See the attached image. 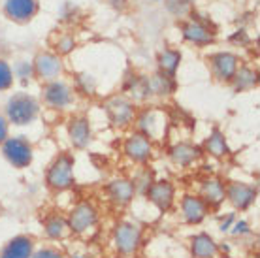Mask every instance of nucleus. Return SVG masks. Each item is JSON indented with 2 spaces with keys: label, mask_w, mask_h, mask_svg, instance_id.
Masks as SVG:
<instances>
[{
  "label": "nucleus",
  "mask_w": 260,
  "mask_h": 258,
  "mask_svg": "<svg viewBox=\"0 0 260 258\" xmlns=\"http://www.w3.org/2000/svg\"><path fill=\"white\" fill-rule=\"evenodd\" d=\"M136 132L149 138L151 142L164 140V136L168 134L170 128V115L162 108H143L142 111L136 113Z\"/></svg>",
  "instance_id": "f257e3e1"
},
{
  "label": "nucleus",
  "mask_w": 260,
  "mask_h": 258,
  "mask_svg": "<svg viewBox=\"0 0 260 258\" xmlns=\"http://www.w3.org/2000/svg\"><path fill=\"white\" fill-rule=\"evenodd\" d=\"M40 113L38 100L26 92H17L13 94L6 104V119L8 123L15 124V126H25L36 121Z\"/></svg>",
  "instance_id": "f03ea898"
},
{
  "label": "nucleus",
  "mask_w": 260,
  "mask_h": 258,
  "mask_svg": "<svg viewBox=\"0 0 260 258\" xmlns=\"http://www.w3.org/2000/svg\"><path fill=\"white\" fill-rule=\"evenodd\" d=\"M104 111L108 113L110 123L115 128H128L136 119V104L132 102L126 94H113L104 102Z\"/></svg>",
  "instance_id": "7ed1b4c3"
},
{
  "label": "nucleus",
  "mask_w": 260,
  "mask_h": 258,
  "mask_svg": "<svg viewBox=\"0 0 260 258\" xmlns=\"http://www.w3.org/2000/svg\"><path fill=\"white\" fill-rule=\"evenodd\" d=\"M142 238L143 232L140 224L130 222V220L119 222L113 228V234H111V241H113L115 251L123 256H132L134 252H138V249L142 245Z\"/></svg>",
  "instance_id": "20e7f679"
},
{
  "label": "nucleus",
  "mask_w": 260,
  "mask_h": 258,
  "mask_svg": "<svg viewBox=\"0 0 260 258\" xmlns=\"http://www.w3.org/2000/svg\"><path fill=\"white\" fill-rule=\"evenodd\" d=\"M74 166H76V160L68 153H62V155L57 156L47 168V187H51L53 190H59V192L74 187Z\"/></svg>",
  "instance_id": "39448f33"
},
{
  "label": "nucleus",
  "mask_w": 260,
  "mask_h": 258,
  "mask_svg": "<svg viewBox=\"0 0 260 258\" xmlns=\"http://www.w3.org/2000/svg\"><path fill=\"white\" fill-rule=\"evenodd\" d=\"M68 226H70V232L78 234V236H85V234L92 232L98 226L96 206L89 200L78 202L72 207L70 217H68Z\"/></svg>",
  "instance_id": "423d86ee"
},
{
  "label": "nucleus",
  "mask_w": 260,
  "mask_h": 258,
  "mask_svg": "<svg viewBox=\"0 0 260 258\" xmlns=\"http://www.w3.org/2000/svg\"><path fill=\"white\" fill-rule=\"evenodd\" d=\"M2 155L6 156V160L12 164L13 168H28L34 158V151L30 142L23 136H13L8 138L2 143Z\"/></svg>",
  "instance_id": "0eeeda50"
},
{
  "label": "nucleus",
  "mask_w": 260,
  "mask_h": 258,
  "mask_svg": "<svg viewBox=\"0 0 260 258\" xmlns=\"http://www.w3.org/2000/svg\"><path fill=\"white\" fill-rule=\"evenodd\" d=\"M179 30H181L183 40L196 45V47H208V45L215 44V40H217L213 28L206 21L196 19L194 15H190L189 19L183 21L179 25Z\"/></svg>",
  "instance_id": "6e6552de"
},
{
  "label": "nucleus",
  "mask_w": 260,
  "mask_h": 258,
  "mask_svg": "<svg viewBox=\"0 0 260 258\" xmlns=\"http://www.w3.org/2000/svg\"><path fill=\"white\" fill-rule=\"evenodd\" d=\"M211 74L217 81L230 83L234 79V74L240 68V57L232 51H217L208 57Z\"/></svg>",
  "instance_id": "1a4fd4ad"
},
{
  "label": "nucleus",
  "mask_w": 260,
  "mask_h": 258,
  "mask_svg": "<svg viewBox=\"0 0 260 258\" xmlns=\"http://www.w3.org/2000/svg\"><path fill=\"white\" fill-rule=\"evenodd\" d=\"M42 96L44 102L57 111L66 110L72 102H74V90L68 83L62 79H55V81H47L42 89Z\"/></svg>",
  "instance_id": "9d476101"
},
{
  "label": "nucleus",
  "mask_w": 260,
  "mask_h": 258,
  "mask_svg": "<svg viewBox=\"0 0 260 258\" xmlns=\"http://www.w3.org/2000/svg\"><path fill=\"white\" fill-rule=\"evenodd\" d=\"M123 153L134 164H147L153 156V142L140 132H132L124 140Z\"/></svg>",
  "instance_id": "9b49d317"
},
{
  "label": "nucleus",
  "mask_w": 260,
  "mask_h": 258,
  "mask_svg": "<svg viewBox=\"0 0 260 258\" xmlns=\"http://www.w3.org/2000/svg\"><path fill=\"white\" fill-rule=\"evenodd\" d=\"M34 76H38L42 81H55L59 79V76L62 74L64 66H62V58L57 53L42 51L38 53L32 60Z\"/></svg>",
  "instance_id": "f8f14e48"
},
{
  "label": "nucleus",
  "mask_w": 260,
  "mask_h": 258,
  "mask_svg": "<svg viewBox=\"0 0 260 258\" xmlns=\"http://www.w3.org/2000/svg\"><path fill=\"white\" fill-rule=\"evenodd\" d=\"M145 196H147V200H149L158 211H168L170 207H172V204H174V198H176V187H174V183L168 179L153 181L151 187L147 188Z\"/></svg>",
  "instance_id": "ddd939ff"
},
{
  "label": "nucleus",
  "mask_w": 260,
  "mask_h": 258,
  "mask_svg": "<svg viewBox=\"0 0 260 258\" xmlns=\"http://www.w3.org/2000/svg\"><path fill=\"white\" fill-rule=\"evenodd\" d=\"M4 15L15 23H28L40 12L38 0H4Z\"/></svg>",
  "instance_id": "4468645a"
},
{
  "label": "nucleus",
  "mask_w": 260,
  "mask_h": 258,
  "mask_svg": "<svg viewBox=\"0 0 260 258\" xmlns=\"http://www.w3.org/2000/svg\"><path fill=\"white\" fill-rule=\"evenodd\" d=\"M168 156L177 168H190L202 158V149L190 142H177L170 147Z\"/></svg>",
  "instance_id": "2eb2a0df"
},
{
  "label": "nucleus",
  "mask_w": 260,
  "mask_h": 258,
  "mask_svg": "<svg viewBox=\"0 0 260 258\" xmlns=\"http://www.w3.org/2000/svg\"><path fill=\"white\" fill-rule=\"evenodd\" d=\"M106 192H108L110 200L113 202L115 206L124 207L134 200V196H136V188H134V185H132V181L130 179L115 177V179H111L110 183H108Z\"/></svg>",
  "instance_id": "dca6fc26"
},
{
  "label": "nucleus",
  "mask_w": 260,
  "mask_h": 258,
  "mask_svg": "<svg viewBox=\"0 0 260 258\" xmlns=\"http://www.w3.org/2000/svg\"><path fill=\"white\" fill-rule=\"evenodd\" d=\"M68 138H70V143L76 149L89 147V143L92 142L91 121L87 117H74V119H70V123H68Z\"/></svg>",
  "instance_id": "f3484780"
},
{
  "label": "nucleus",
  "mask_w": 260,
  "mask_h": 258,
  "mask_svg": "<svg viewBox=\"0 0 260 258\" xmlns=\"http://www.w3.org/2000/svg\"><path fill=\"white\" fill-rule=\"evenodd\" d=\"M226 198L232 202L236 209H247L253 206L254 198H256V188L247 185V183H240V181H232L226 187Z\"/></svg>",
  "instance_id": "a211bd4d"
},
{
  "label": "nucleus",
  "mask_w": 260,
  "mask_h": 258,
  "mask_svg": "<svg viewBox=\"0 0 260 258\" xmlns=\"http://www.w3.org/2000/svg\"><path fill=\"white\" fill-rule=\"evenodd\" d=\"M208 215V204L198 194H187L181 200V217L189 224H198Z\"/></svg>",
  "instance_id": "6ab92c4d"
},
{
  "label": "nucleus",
  "mask_w": 260,
  "mask_h": 258,
  "mask_svg": "<svg viewBox=\"0 0 260 258\" xmlns=\"http://www.w3.org/2000/svg\"><path fill=\"white\" fill-rule=\"evenodd\" d=\"M198 196L208 204V207H217L226 198V187L219 177H204L200 181V194Z\"/></svg>",
  "instance_id": "aec40b11"
},
{
  "label": "nucleus",
  "mask_w": 260,
  "mask_h": 258,
  "mask_svg": "<svg viewBox=\"0 0 260 258\" xmlns=\"http://www.w3.org/2000/svg\"><path fill=\"white\" fill-rule=\"evenodd\" d=\"M145 87H147V94L151 96H170L176 92V78H168L164 74H153L145 78Z\"/></svg>",
  "instance_id": "412c9836"
},
{
  "label": "nucleus",
  "mask_w": 260,
  "mask_h": 258,
  "mask_svg": "<svg viewBox=\"0 0 260 258\" xmlns=\"http://www.w3.org/2000/svg\"><path fill=\"white\" fill-rule=\"evenodd\" d=\"M32 239L26 238V236H17V238L10 239L2 252L0 258H30L32 256Z\"/></svg>",
  "instance_id": "4be33fe9"
},
{
  "label": "nucleus",
  "mask_w": 260,
  "mask_h": 258,
  "mask_svg": "<svg viewBox=\"0 0 260 258\" xmlns=\"http://www.w3.org/2000/svg\"><path fill=\"white\" fill-rule=\"evenodd\" d=\"M156 64L158 72L168 76V78H176L177 70L181 66V51L179 49H172V47H164L162 51L156 57Z\"/></svg>",
  "instance_id": "5701e85b"
},
{
  "label": "nucleus",
  "mask_w": 260,
  "mask_h": 258,
  "mask_svg": "<svg viewBox=\"0 0 260 258\" xmlns=\"http://www.w3.org/2000/svg\"><path fill=\"white\" fill-rule=\"evenodd\" d=\"M204 151H206L209 156H215V158H224V156L230 153L224 132L219 130V128L211 130L209 136L206 138V142H204Z\"/></svg>",
  "instance_id": "b1692460"
},
{
  "label": "nucleus",
  "mask_w": 260,
  "mask_h": 258,
  "mask_svg": "<svg viewBox=\"0 0 260 258\" xmlns=\"http://www.w3.org/2000/svg\"><path fill=\"white\" fill-rule=\"evenodd\" d=\"M190 252L194 258H215L219 252V247L208 234H198L190 241Z\"/></svg>",
  "instance_id": "393cba45"
},
{
  "label": "nucleus",
  "mask_w": 260,
  "mask_h": 258,
  "mask_svg": "<svg viewBox=\"0 0 260 258\" xmlns=\"http://www.w3.org/2000/svg\"><path fill=\"white\" fill-rule=\"evenodd\" d=\"M230 83H234V89L238 90V92L249 90V89H253V87H256V83H258V74H256V70H253L251 66L240 64L238 72L234 74V79H232Z\"/></svg>",
  "instance_id": "a878e982"
},
{
  "label": "nucleus",
  "mask_w": 260,
  "mask_h": 258,
  "mask_svg": "<svg viewBox=\"0 0 260 258\" xmlns=\"http://www.w3.org/2000/svg\"><path fill=\"white\" fill-rule=\"evenodd\" d=\"M44 228H46L47 238L51 239H64L70 232V226H68V220L60 215H51L47 217L46 222H44Z\"/></svg>",
  "instance_id": "bb28decb"
},
{
  "label": "nucleus",
  "mask_w": 260,
  "mask_h": 258,
  "mask_svg": "<svg viewBox=\"0 0 260 258\" xmlns=\"http://www.w3.org/2000/svg\"><path fill=\"white\" fill-rule=\"evenodd\" d=\"M164 6L176 19H187L189 15H192V4L187 0H164Z\"/></svg>",
  "instance_id": "cd10ccee"
},
{
  "label": "nucleus",
  "mask_w": 260,
  "mask_h": 258,
  "mask_svg": "<svg viewBox=\"0 0 260 258\" xmlns=\"http://www.w3.org/2000/svg\"><path fill=\"white\" fill-rule=\"evenodd\" d=\"M76 45H78V40H76L74 34L62 33L59 38L55 40L53 47H55V53H57L59 57H64V55H70V53L76 49Z\"/></svg>",
  "instance_id": "c85d7f7f"
},
{
  "label": "nucleus",
  "mask_w": 260,
  "mask_h": 258,
  "mask_svg": "<svg viewBox=\"0 0 260 258\" xmlns=\"http://www.w3.org/2000/svg\"><path fill=\"white\" fill-rule=\"evenodd\" d=\"M76 89L83 92L85 96H92L96 92V81L91 74H78L76 78Z\"/></svg>",
  "instance_id": "c756f323"
},
{
  "label": "nucleus",
  "mask_w": 260,
  "mask_h": 258,
  "mask_svg": "<svg viewBox=\"0 0 260 258\" xmlns=\"http://www.w3.org/2000/svg\"><path fill=\"white\" fill-rule=\"evenodd\" d=\"M13 85V70L4 58H0V90L12 89Z\"/></svg>",
  "instance_id": "7c9ffc66"
},
{
  "label": "nucleus",
  "mask_w": 260,
  "mask_h": 258,
  "mask_svg": "<svg viewBox=\"0 0 260 258\" xmlns=\"http://www.w3.org/2000/svg\"><path fill=\"white\" fill-rule=\"evenodd\" d=\"M12 70H13V76H15V78H19L21 81H26V79H30L34 76L32 62H28V60H19L17 64L13 66Z\"/></svg>",
  "instance_id": "2f4dec72"
},
{
  "label": "nucleus",
  "mask_w": 260,
  "mask_h": 258,
  "mask_svg": "<svg viewBox=\"0 0 260 258\" xmlns=\"http://www.w3.org/2000/svg\"><path fill=\"white\" fill-rule=\"evenodd\" d=\"M151 183H153V177H151V172L149 170H143L142 175L140 177H134V181H132V185H134V188H140V192H147V188L151 187Z\"/></svg>",
  "instance_id": "473e14b6"
},
{
  "label": "nucleus",
  "mask_w": 260,
  "mask_h": 258,
  "mask_svg": "<svg viewBox=\"0 0 260 258\" xmlns=\"http://www.w3.org/2000/svg\"><path fill=\"white\" fill-rule=\"evenodd\" d=\"M30 258H62L57 249H51V247H46V249H40L38 252H34Z\"/></svg>",
  "instance_id": "72a5a7b5"
},
{
  "label": "nucleus",
  "mask_w": 260,
  "mask_h": 258,
  "mask_svg": "<svg viewBox=\"0 0 260 258\" xmlns=\"http://www.w3.org/2000/svg\"><path fill=\"white\" fill-rule=\"evenodd\" d=\"M249 232V224L245 220H234V224H232V234L234 236H243V234Z\"/></svg>",
  "instance_id": "f704fd0d"
},
{
  "label": "nucleus",
  "mask_w": 260,
  "mask_h": 258,
  "mask_svg": "<svg viewBox=\"0 0 260 258\" xmlns=\"http://www.w3.org/2000/svg\"><path fill=\"white\" fill-rule=\"evenodd\" d=\"M8 134H10V128H8V119L4 115H0V145L10 138Z\"/></svg>",
  "instance_id": "c9c22d12"
},
{
  "label": "nucleus",
  "mask_w": 260,
  "mask_h": 258,
  "mask_svg": "<svg viewBox=\"0 0 260 258\" xmlns=\"http://www.w3.org/2000/svg\"><path fill=\"white\" fill-rule=\"evenodd\" d=\"M234 220H236V219H234V213L228 215L226 220H224V222L221 224V230H222V232H228V230H230V226L234 224Z\"/></svg>",
  "instance_id": "e433bc0d"
},
{
  "label": "nucleus",
  "mask_w": 260,
  "mask_h": 258,
  "mask_svg": "<svg viewBox=\"0 0 260 258\" xmlns=\"http://www.w3.org/2000/svg\"><path fill=\"white\" fill-rule=\"evenodd\" d=\"M110 4L113 8H124L128 4V0H110Z\"/></svg>",
  "instance_id": "4c0bfd02"
},
{
  "label": "nucleus",
  "mask_w": 260,
  "mask_h": 258,
  "mask_svg": "<svg viewBox=\"0 0 260 258\" xmlns=\"http://www.w3.org/2000/svg\"><path fill=\"white\" fill-rule=\"evenodd\" d=\"M72 258H91L89 254H72Z\"/></svg>",
  "instance_id": "58836bf2"
},
{
  "label": "nucleus",
  "mask_w": 260,
  "mask_h": 258,
  "mask_svg": "<svg viewBox=\"0 0 260 258\" xmlns=\"http://www.w3.org/2000/svg\"><path fill=\"white\" fill-rule=\"evenodd\" d=\"M187 2H190V4H194V2H196V0H187Z\"/></svg>",
  "instance_id": "ea45409f"
},
{
  "label": "nucleus",
  "mask_w": 260,
  "mask_h": 258,
  "mask_svg": "<svg viewBox=\"0 0 260 258\" xmlns=\"http://www.w3.org/2000/svg\"><path fill=\"white\" fill-rule=\"evenodd\" d=\"M153 2H164V0H153Z\"/></svg>",
  "instance_id": "a19ab883"
}]
</instances>
